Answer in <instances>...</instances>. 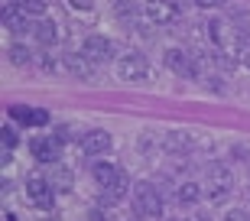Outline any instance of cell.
<instances>
[{"instance_id":"obj_2","label":"cell","mask_w":250,"mask_h":221,"mask_svg":"<svg viewBox=\"0 0 250 221\" xmlns=\"http://www.w3.org/2000/svg\"><path fill=\"white\" fill-rule=\"evenodd\" d=\"M202 189H205V195H211V199H224V195L234 189L231 169L224 163H208L202 169Z\"/></svg>"},{"instance_id":"obj_19","label":"cell","mask_w":250,"mask_h":221,"mask_svg":"<svg viewBox=\"0 0 250 221\" xmlns=\"http://www.w3.org/2000/svg\"><path fill=\"white\" fill-rule=\"evenodd\" d=\"M7 59H10V65H33V49L29 46H23V43H13V46H7Z\"/></svg>"},{"instance_id":"obj_6","label":"cell","mask_w":250,"mask_h":221,"mask_svg":"<svg viewBox=\"0 0 250 221\" xmlns=\"http://www.w3.org/2000/svg\"><path fill=\"white\" fill-rule=\"evenodd\" d=\"M23 189H26V199L36 205V208H52V205H56V185L49 182V176H36L33 173Z\"/></svg>"},{"instance_id":"obj_10","label":"cell","mask_w":250,"mask_h":221,"mask_svg":"<svg viewBox=\"0 0 250 221\" xmlns=\"http://www.w3.org/2000/svg\"><path fill=\"white\" fill-rule=\"evenodd\" d=\"M0 23H3V29H7V33H13V36L33 33V20H29L20 7H13V3H7V7H3V13H0Z\"/></svg>"},{"instance_id":"obj_20","label":"cell","mask_w":250,"mask_h":221,"mask_svg":"<svg viewBox=\"0 0 250 221\" xmlns=\"http://www.w3.org/2000/svg\"><path fill=\"white\" fill-rule=\"evenodd\" d=\"M17 143H20V133H17L13 127H10V124H7V127L0 130V153H3V159H10V156H13Z\"/></svg>"},{"instance_id":"obj_26","label":"cell","mask_w":250,"mask_h":221,"mask_svg":"<svg viewBox=\"0 0 250 221\" xmlns=\"http://www.w3.org/2000/svg\"><path fill=\"white\" fill-rule=\"evenodd\" d=\"M68 3H72L75 10H91L94 7V0H68Z\"/></svg>"},{"instance_id":"obj_17","label":"cell","mask_w":250,"mask_h":221,"mask_svg":"<svg viewBox=\"0 0 250 221\" xmlns=\"http://www.w3.org/2000/svg\"><path fill=\"white\" fill-rule=\"evenodd\" d=\"M202 192H205L202 182H192V179H188V182H179V185H176V199H179L182 205H195L198 199H202Z\"/></svg>"},{"instance_id":"obj_15","label":"cell","mask_w":250,"mask_h":221,"mask_svg":"<svg viewBox=\"0 0 250 221\" xmlns=\"http://www.w3.org/2000/svg\"><path fill=\"white\" fill-rule=\"evenodd\" d=\"M91 176H94V182H98V189L104 192L107 185H114L124 176V169H121V166H114V163H94L91 166Z\"/></svg>"},{"instance_id":"obj_12","label":"cell","mask_w":250,"mask_h":221,"mask_svg":"<svg viewBox=\"0 0 250 221\" xmlns=\"http://www.w3.org/2000/svg\"><path fill=\"white\" fill-rule=\"evenodd\" d=\"M29 36L36 39L39 46H56L59 39H62V29H59L56 20L39 17V20H33V33H29Z\"/></svg>"},{"instance_id":"obj_21","label":"cell","mask_w":250,"mask_h":221,"mask_svg":"<svg viewBox=\"0 0 250 221\" xmlns=\"http://www.w3.org/2000/svg\"><path fill=\"white\" fill-rule=\"evenodd\" d=\"M46 0H26V3H20V10L26 13L29 20H39V17H46Z\"/></svg>"},{"instance_id":"obj_27","label":"cell","mask_w":250,"mask_h":221,"mask_svg":"<svg viewBox=\"0 0 250 221\" xmlns=\"http://www.w3.org/2000/svg\"><path fill=\"white\" fill-rule=\"evenodd\" d=\"M7 3H13V7H20V3H26V0H7Z\"/></svg>"},{"instance_id":"obj_11","label":"cell","mask_w":250,"mask_h":221,"mask_svg":"<svg viewBox=\"0 0 250 221\" xmlns=\"http://www.w3.org/2000/svg\"><path fill=\"white\" fill-rule=\"evenodd\" d=\"M94 72H98V65H94L84 52H65V75L88 82V78H94Z\"/></svg>"},{"instance_id":"obj_1","label":"cell","mask_w":250,"mask_h":221,"mask_svg":"<svg viewBox=\"0 0 250 221\" xmlns=\"http://www.w3.org/2000/svg\"><path fill=\"white\" fill-rule=\"evenodd\" d=\"M130 202L137 218H159L163 215V195L153 182H133L130 189Z\"/></svg>"},{"instance_id":"obj_4","label":"cell","mask_w":250,"mask_h":221,"mask_svg":"<svg viewBox=\"0 0 250 221\" xmlns=\"http://www.w3.org/2000/svg\"><path fill=\"white\" fill-rule=\"evenodd\" d=\"M62 147H65V140H59L56 133H39V137L29 140V153L42 166H56L59 156H62Z\"/></svg>"},{"instance_id":"obj_18","label":"cell","mask_w":250,"mask_h":221,"mask_svg":"<svg viewBox=\"0 0 250 221\" xmlns=\"http://www.w3.org/2000/svg\"><path fill=\"white\" fill-rule=\"evenodd\" d=\"M49 182L56 185V192H68L75 185V176L68 166H52V173H49Z\"/></svg>"},{"instance_id":"obj_9","label":"cell","mask_w":250,"mask_h":221,"mask_svg":"<svg viewBox=\"0 0 250 221\" xmlns=\"http://www.w3.org/2000/svg\"><path fill=\"white\" fill-rule=\"evenodd\" d=\"M111 147H114L111 130H101V127L84 130V137H82V150H84V156H104V153H107Z\"/></svg>"},{"instance_id":"obj_3","label":"cell","mask_w":250,"mask_h":221,"mask_svg":"<svg viewBox=\"0 0 250 221\" xmlns=\"http://www.w3.org/2000/svg\"><path fill=\"white\" fill-rule=\"evenodd\" d=\"M163 62H166V68L176 72L179 78H202V59L186 52V49H179V46L166 49V52H163Z\"/></svg>"},{"instance_id":"obj_22","label":"cell","mask_w":250,"mask_h":221,"mask_svg":"<svg viewBox=\"0 0 250 221\" xmlns=\"http://www.w3.org/2000/svg\"><path fill=\"white\" fill-rule=\"evenodd\" d=\"M205 26H208V36H211V43H218V46H221V43H224V26H228V23H221V20H208Z\"/></svg>"},{"instance_id":"obj_16","label":"cell","mask_w":250,"mask_h":221,"mask_svg":"<svg viewBox=\"0 0 250 221\" xmlns=\"http://www.w3.org/2000/svg\"><path fill=\"white\" fill-rule=\"evenodd\" d=\"M195 140L192 133H186V130H172V133H166V150H172V153H192Z\"/></svg>"},{"instance_id":"obj_25","label":"cell","mask_w":250,"mask_h":221,"mask_svg":"<svg viewBox=\"0 0 250 221\" xmlns=\"http://www.w3.org/2000/svg\"><path fill=\"white\" fill-rule=\"evenodd\" d=\"M195 7H202V10H221V7H228V0H195Z\"/></svg>"},{"instance_id":"obj_7","label":"cell","mask_w":250,"mask_h":221,"mask_svg":"<svg viewBox=\"0 0 250 221\" xmlns=\"http://www.w3.org/2000/svg\"><path fill=\"white\" fill-rule=\"evenodd\" d=\"M82 52L88 55L94 65H104V62H114V52H117V46H114L107 36H84V39H82Z\"/></svg>"},{"instance_id":"obj_13","label":"cell","mask_w":250,"mask_h":221,"mask_svg":"<svg viewBox=\"0 0 250 221\" xmlns=\"http://www.w3.org/2000/svg\"><path fill=\"white\" fill-rule=\"evenodd\" d=\"M146 17L153 20V23H159V26H169V23L179 17V7L172 3V0H149L146 3Z\"/></svg>"},{"instance_id":"obj_23","label":"cell","mask_w":250,"mask_h":221,"mask_svg":"<svg viewBox=\"0 0 250 221\" xmlns=\"http://www.w3.org/2000/svg\"><path fill=\"white\" fill-rule=\"evenodd\" d=\"M237 59H241V62L250 68V36H244L241 43H237Z\"/></svg>"},{"instance_id":"obj_5","label":"cell","mask_w":250,"mask_h":221,"mask_svg":"<svg viewBox=\"0 0 250 221\" xmlns=\"http://www.w3.org/2000/svg\"><path fill=\"white\" fill-rule=\"evenodd\" d=\"M117 75L124 82H143L153 75V68H149V59L143 52H124L117 59Z\"/></svg>"},{"instance_id":"obj_8","label":"cell","mask_w":250,"mask_h":221,"mask_svg":"<svg viewBox=\"0 0 250 221\" xmlns=\"http://www.w3.org/2000/svg\"><path fill=\"white\" fill-rule=\"evenodd\" d=\"M10 120L20 127H46L49 124V110L42 108H29V104H10Z\"/></svg>"},{"instance_id":"obj_14","label":"cell","mask_w":250,"mask_h":221,"mask_svg":"<svg viewBox=\"0 0 250 221\" xmlns=\"http://www.w3.org/2000/svg\"><path fill=\"white\" fill-rule=\"evenodd\" d=\"M114 17L127 26H133L146 17V7H140V0H114Z\"/></svg>"},{"instance_id":"obj_28","label":"cell","mask_w":250,"mask_h":221,"mask_svg":"<svg viewBox=\"0 0 250 221\" xmlns=\"http://www.w3.org/2000/svg\"><path fill=\"white\" fill-rule=\"evenodd\" d=\"M176 221H192V218H176Z\"/></svg>"},{"instance_id":"obj_24","label":"cell","mask_w":250,"mask_h":221,"mask_svg":"<svg viewBox=\"0 0 250 221\" xmlns=\"http://www.w3.org/2000/svg\"><path fill=\"white\" fill-rule=\"evenodd\" d=\"M224 221H250V208H228Z\"/></svg>"}]
</instances>
